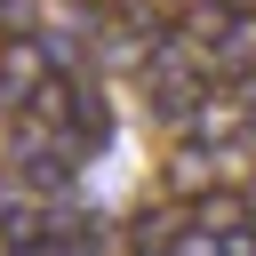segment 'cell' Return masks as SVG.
<instances>
[{"instance_id":"obj_1","label":"cell","mask_w":256,"mask_h":256,"mask_svg":"<svg viewBox=\"0 0 256 256\" xmlns=\"http://www.w3.org/2000/svg\"><path fill=\"white\" fill-rule=\"evenodd\" d=\"M192 232H216V240H232V232H248V208L240 200H192Z\"/></svg>"},{"instance_id":"obj_2","label":"cell","mask_w":256,"mask_h":256,"mask_svg":"<svg viewBox=\"0 0 256 256\" xmlns=\"http://www.w3.org/2000/svg\"><path fill=\"white\" fill-rule=\"evenodd\" d=\"M32 24H40V8H32V0H0V32H8V40H24Z\"/></svg>"}]
</instances>
